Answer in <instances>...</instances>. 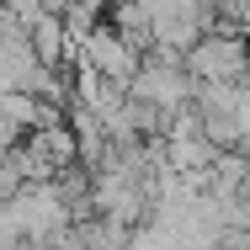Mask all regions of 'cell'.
<instances>
[{
  "mask_svg": "<svg viewBox=\"0 0 250 250\" xmlns=\"http://www.w3.org/2000/svg\"><path fill=\"white\" fill-rule=\"evenodd\" d=\"M85 64L106 75V80H117V85H128L133 75H139V48L117 32V27H96L91 38H85Z\"/></svg>",
  "mask_w": 250,
  "mask_h": 250,
  "instance_id": "cell-1",
  "label": "cell"
}]
</instances>
